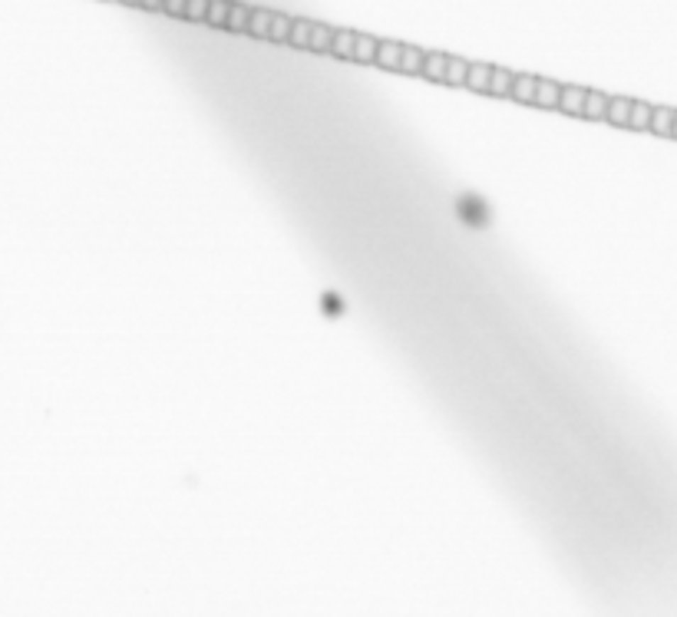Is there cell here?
Returning a JSON list of instances; mask_svg holds the SVG:
<instances>
[{"mask_svg":"<svg viewBox=\"0 0 677 617\" xmlns=\"http://www.w3.org/2000/svg\"><path fill=\"white\" fill-rule=\"evenodd\" d=\"M400 43L393 40H377V53H373V63L383 70H400Z\"/></svg>","mask_w":677,"mask_h":617,"instance_id":"obj_1","label":"cell"},{"mask_svg":"<svg viewBox=\"0 0 677 617\" xmlns=\"http://www.w3.org/2000/svg\"><path fill=\"white\" fill-rule=\"evenodd\" d=\"M585 93H588V89H578V86H562V93H558V109L568 113V116H582Z\"/></svg>","mask_w":677,"mask_h":617,"instance_id":"obj_2","label":"cell"},{"mask_svg":"<svg viewBox=\"0 0 677 617\" xmlns=\"http://www.w3.org/2000/svg\"><path fill=\"white\" fill-rule=\"evenodd\" d=\"M558 93H562V86H558V83H549V79H539V83H535V96H532V103L545 106V109H558Z\"/></svg>","mask_w":677,"mask_h":617,"instance_id":"obj_3","label":"cell"},{"mask_svg":"<svg viewBox=\"0 0 677 617\" xmlns=\"http://www.w3.org/2000/svg\"><path fill=\"white\" fill-rule=\"evenodd\" d=\"M423 60H426V53H423L420 47H403L400 50V70L403 73H410V77L423 73Z\"/></svg>","mask_w":677,"mask_h":617,"instance_id":"obj_4","label":"cell"},{"mask_svg":"<svg viewBox=\"0 0 677 617\" xmlns=\"http://www.w3.org/2000/svg\"><path fill=\"white\" fill-rule=\"evenodd\" d=\"M628 113H631V99H624V96H615V99H608V109H605V119L615 126H628Z\"/></svg>","mask_w":677,"mask_h":617,"instance_id":"obj_5","label":"cell"},{"mask_svg":"<svg viewBox=\"0 0 677 617\" xmlns=\"http://www.w3.org/2000/svg\"><path fill=\"white\" fill-rule=\"evenodd\" d=\"M373 53H377V40L367 37V33H357V37H353L351 60H357V63H373Z\"/></svg>","mask_w":677,"mask_h":617,"instance_id":"obj_6","label":"cell"},{"mask_svg":"<svg viewBox=\"0 0 677 617\" xmlns=\"http://www.w3.org/2000/svg\"><path fill=\"white\" fill-rule=\"evenodd\" d=\"M489 77H492V67H486V63H473L469 73H466V86L469 89H476V93H486Z\"/></svg>","mask_w":677,"mask_h":617,"instance_id":"obj_7","label":"cell"},{"mask_svg":"<svg viewBox=\"0 0 677 617\" xmlns=\"http://www.w3.org/2000/svg\"><path fill=\"white\" fill-rule=\"evenodd\" d=\"M605 109H608V96L605 93H585V106H582V116L588 119H605Z\"/></svg>","mask_w":677,"mask_h":617,"instance_id":"obj_8","label":"cell"},{"mask_svg":"<svg viewBox=\"0 0 677 617\" xmlns=\"http://www.w3.org/2000/svg\"><path fill=\"white\" fill-rule=\"evenodd\" d=\"M535 83H539V79L529 77V73H525V77H515V79H512V89H509V96H512V99H519V103H532Z\"/></svg>","mask_w":677,"mask_h":617,"instance_id":"obj_9","label":"cell"},{"mask_svg":"<svg viewBox=\"0 0 677 617\" xmlns=\"http://www.w3.org/2000/svg\"><path fill=\"white\" fill-rule=\"evenodd\" d=\"M466 73H469V63H466V60L449 57V60H446V77H443V83H449V86H466Z\"/></svg>","mask_w":677,"mask_h":617,"instance_id":"obj_10","label":"cell"},{"mask_svg":"<svg viewBox=\"0 0 677 617\" xmlns=\"http://www.w3.org/2000/svg\"><path fill=\"white\" fill-rule=\"evenodd\" d=\"M446 60L449 57H443V53H426V60H423V77L443 83V77H446Z\"/></svg>","mask_w":677,"mask_h":617,"instance_id":"obj_11","label":"cell"},{"mask_svg":"<svg viewBox=\"0 0 677 617\" xmlns=\"http://www.w3.org/2000/svg\"><path fill=\"white\" fill-rule=\"evenodd\" d=\"M512 73L509 70H492V77H489V89L486 93H492V96H509V89H512Z\"/></svg>","mask_w":677,"mask_h":617,"instance_id":"obj_12","label":"cell"},{"mask_svg":"<svg viewBox=\"0 0 677 617\" xmlns=\"http://www.w3.org/2000/svg\"><path fill=\"white\" fill-rule=\"evenodd\" d=\"M353 30H334V40H331V50H334L337 57H343V60H351V53H353Z\"/></svg>","mask_w":677,"mask_h":617,"instance_id":"obj_13","label":"cell"},{"mask_svg":"<svg viewBox=\"0 0 677 617\" xmlns=\"http://www.w3.org/2000/svg\"><path fill=\"white\" fill-rule=\"evenodd\" d=\"M331 40H334V30L324 27V23H311V40H307V47L311 50H331Z\"/></svg>","mask_w":677,"mask_h":617,"instance_id":"obj_14","label":"cell"},{"mask_svg":"<svg viewBox=\"0 0 677 617\" xmlns=\"http://www.w3.org/2000/svg\"><path fill=\"white\" fill-rule=\"evenodd\" d=\"M287 33H291V17H285V13H271V27H268V40H275V43H285Z\"/></svg>","mask_w":677,"mask_h":617,"instance_id":"obj_15","label":"cell"},{"mask_svg":"<svg viewBox=\"0 0 677 617\" xmlns=\"http://www.w3.org/2000/svg\"><path fill=\"white\" fill-rule=\"evenodd\" d=\"M671 126H674V109H651V126L658 135H671Z\"/></svg>","mask_w":677,"mask_h":617,"instance_id":"obj_16","label":"cell"},{"mask_svg":"<svg viewBox=\"0 0 677 617\" xmlns=\"http://www.w3.org/2000/svg\"><path fill=\"white\" fill-rule=\"evenodd\" d=\"M268 27H271V13H268V10H251L245 33H255V37H268Z\"/></svg>","mask_w":677,"mask_h":617,"instance_id":"obj_17","label":"cell"},{"mask_svg":"<svg viewBox=\"0 0 677 617\" xmlns=\"http://www.w3.org/2000/svg\"><path fill=\"white\" fill-rule=\"evenodd\" d=\"M651 109H654V106H648V103H631L628 126H634V129H648V126H651Z\"/></svg>","mask_w":677,"mask_h":617,"instance_id":"obj_18","label":"cell"},{"mask_svg":"<svg viewBox=\"0 0 677 617\" xmlns=\"http://www.w3.org/2000/svg\"><path fill=\"white\" fill-rule=\"evenodd\" d=\"M307 40H311V20H291L287 43H295V47H307Z\"/></svg>","mask_w":677,"mask_h":617,"instance_id":"obj_19","label":"cell"},{"mask_svg":"<svg viewBox=\"0 0 677 617\" xmlns=\"http://www.w3.org/2000/svg\"><path fill=\"white\" fill-rule=\"evenodd\" d=\"M248 13H251V7H245V4H231V7H229V20H225V23H229L231 30H245V27H248Z\"/></svg>","mask_w":677,"mask_h":617,"instance_id":"obj_20","label":"cell"},{"mask_svg":"<svg viewBox=\"0 0 677 617\" xmlns=\"http://www.w3.org/2000/svg\"><path fill=\"white\" fill-rule=\"evenodd\" d=\"M229 0H209V10H205V20L209 23H225L229 20Z\"/></svg>","mask_w":677,"mask_h":617,"instance_id":"obj_21","label":"cell"},{"mask_svg":"<svg viewBox=\"0 0 677 617\" xmlns=\"http://www.w3.org/2000/svg\"><path fill=\"white\" fill-rule=\"evenodd\" d=\"M205 10H209V0H185V13H182V17L205 20Z\"/></svg>","mask_w":677,"mask_h":617,"instance_id":"obj_22","label":"cell"},{"mask_svg":"<svg viewBox=\"0 0 677 617\" xmlns=\"http://www.w3.org/2000/svg\"><path fill=\"white\" fill-rule=\"evenodd\" d=\"M163 10L169 17H182L185 13V0H163Z\"/></svg>","mask_w":677,"mask_h":617,"instance_id":"obj_23","label":"cell"},{"mask_svg":"<svg viewBox=\"0 0 677 617\" xmlns=\"http://www.w3.org/2000/svg\"><path fill=\"white\" fill-rule=\"evenodd\" d=\"M139 7H145V10H163V0H139Z\"/></svg>","mask_w":677,"mask_h":617,"instance_id":"obj_24","label":"cell"},{"mask_svg":"<svg viewBox=\"0 0 677 617\" xmlns=\"http://www.w3.org/2000/svg\"><path fill=\"white\" fill-rule=\"evenodd\" d=\"M671 135L677 139V113H674V126H671Z\"/></svg>","mask_w":677,"mask_h":617,"instance_id":"obj_25","label":"cell"},{"mask_svg":"<svg viewBox=\"0 0 677 617\" xmlns=\"http://www.w3.org/2000/svg\"><path fill=\"white\" fill-rule=\"evenodd\" d=\"M123 4H139V0H123Z\"/></svg>","mask_w":677,"mask_h":617,"instance_id":"obj_26","label":"cell"}]
</instances>
